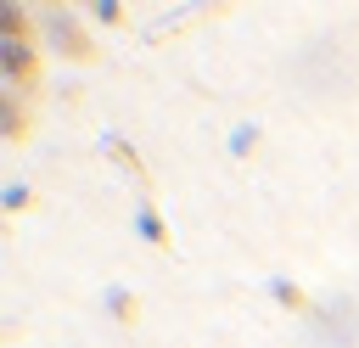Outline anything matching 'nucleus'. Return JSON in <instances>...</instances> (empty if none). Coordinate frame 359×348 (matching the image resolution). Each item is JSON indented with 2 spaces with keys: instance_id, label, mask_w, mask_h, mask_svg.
<instances>
[{
  "instance_id": "f03ea898",
  "label": "nucleus",
  "mask_w": 359,
  "mask_h": 348,
  "mask_svg": "<svg viewBox=\"0 0 359 348\" xmlns=\"http://www.w3.org/2000/svg\"><path fill=\"white\" fill-rule=\"evenodd\" d=\"M0 73H6V90H34L39 73H45V56L34 39H0Z\"/></svg>"
},
{
  "instance_id": "39448f33",
  "label": "nucleus",
  "mask_w": 359,
  "mask_h": 348,
  "mask_svg": "<svg viewBox=\"0 0 359 348\" xmlns=\"http://www.w3.org/2000/svg\"><path fill=\"white\" fill-rule=\"evenodd\" d=\"M0 39H34V11L17 0H0Z\"/></svg>"
},
{
  "instance_id": "9b49d317",
  "label": "nucleus",
  "mask_w": 359,
  "mask_h": 348,
  "mask_svg": "<svg viewBox=\"0 0 359 348\" xmlns=\"http://www.w3.org/2000/svg\"><path fill=\"white\" fill-rule=\"evenodd\" d=\"M123 17H129V11H123L118 0H95V6H90V22H123Z\"/></svg>"
},
{
  "instance_id": "1a4fd4ad",
  "label": "nucleus",
  "mask_w": 359,
  "mask_h": 348,
  "mask_svg": "<svg viewBox=\"0 0 359 348\" xmlns=\"http://www.w3.org/2000/svg\"><path fill=\"white\" fill-rule=\"evenodd\" d=\"M101 152L107 157H118V168H129V174H140V152L123 140V135H101Z\"/></svg>"
},
{
  "instance_id": "20e7f679",
  "label": "nucleus",
  "mask_w": 359,
  "mask_h": 348,
  "mask_svg": "<svg viewBox=\"0 0 359 348\" xmlns=\"http://www.w3.org/2000/svg\"><path fill=\"white\" fill-rule=\"evenodd\" d=\"M258 140H264V123H258V118H241V123L224 135V152H230L236 163H247V157L258 152Z\"/></svg>"
},
{
  "instance_id": "7ed1b4c3",
  "label": "nucleus",
  "mask_w": 359,
  "mask_h": 348,
  "mask_svg": "<svg viewBox=\"0 0 359 348\" xmlns=\"http://www.w3.org/2000/svg\"><path fill=\"white\" fill-rule=\"evenodd\" d=\"M0 135L6 140H22L28 135V101L17 90H0Z\"/></svg>"
},
{
  "instance_id": "6e6552de",
  "label": "nucleus",
  "mask_w": 359,
  "mask_h": 348,
  "mask_svg": "<svg viewBox=\"0 0 359 348\" xmlns=\"http://www.w3.org/2000/svg\"><path fill=\"white\" fill-rule=\"evenodd\" d=\"M269 297H275L280 309H309V292H303L297 281H286V275H269Z\"/></svg>"
},
{
  "instance_id": "9d476101",
  "label": "nucleus",
  "mask_w": 359,
  "mask_h": 348,
  "mask_svg": "<svg viewBox=\"0 0 359 348\" xmlns=\"http://www.w3.org/2000/svg\"><path fill=\"white\" fill-rule=\"evenodd\" d=\"M0 208H6V213H28V208H34V185L6 180V185H0Z\"/></svg>"
},
{
  "instance_id": "f257e3e1",
  "label": "nucleus",
  "mask_w": 359,
  "mask_h": 348,
  "mask_svg": "<svg viewBox=\"0 0 359 348\" xmlns=\"http://www.w3.org/2000/svg\"><path fill=\"white\" fill-rule=\"evenodd\" d=\"M39 28H45V45L62 56V62H73V67H90L101 51H95V39H90V28L73 17V11H62V6H45L39 11Z\"/></svg>"
},
{
  "instance_id": "0eeeda50",
  "label": "nucleus",
  "mask_w": 359,
  "mask_h": 348,
  "mask_svg": "<svg viewBox=\"0 0 359 348\" xmlns=\"http://www.w3.org/2000/svg\"><path fill=\"white\" fill-rule=\"evenodd\" d=\"M107 314H112V320L129 331V326L140 320V303H135V292H129V286H107Z\"/></svg>"
},
{
  "instance_id": "423d86ee",
  "label": "nucleus",
  "mask_w": 359,
  "mask_h": 348,
  "mask_svg": "<svg viewBox=\"0 0 359 348\" xmlns=\"http://www.w3.org/2000/svg\"><path fill=\"white\" fill-rule=\"evenodd\" d=\"M135 236H140L146 247H157V253H168V225L157 219V208H151V202H140V208H135Z\"/></svg>"
}]
</instances>
